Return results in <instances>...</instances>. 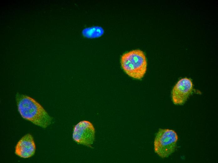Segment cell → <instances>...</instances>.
Segmentation results:
<instances>
[{"instance_id":"cell-1","label":"cell","mask_w":218,"mask_h":163,"mask_svg":"<svg viewBox=\"0 0 218 163\" xmlns=\"http://www.w3.org/2000/svg\"><path fill=\"white\" fill-rule=\"evenodd\" d=\"M15 99L18 111L23 118L43 128L51 124L52 118L34 99L18 92Z\"/></svg>"},{"instance_id":"cell-2","label":"cell","mask_w":218,"mask_h":163,"mask_svg":"<svg viewBox=\"0 0 218 163\" xmlns=\"http://www.w3.org/2000/svg\"><path fill=\"white\" fill-rule=\"evenodd\" d=\"M121 67L129 76L140 80L145 75L147 69V61L144 53L136 49L123 54L121 58Z\"/></svg>"},{"instance_id":"cell-3","label":"cell","mask_w":218,"mask_h":163,"mask_svg":"<svg viewBox=\"0 0 218 163\" xmlns=\"http://www.w3.org/2000/svg\"><path fill=\"white\" fill-rule=\"evenodd\" d=\"M178 140L177 134L174 131L159 129L154 141L155 152L162 158L168 157L175 151Z\"/></svg>"},{"instance_id":"cell-4","label":"cell","mask_w":218,"mask_h":163,"mask_svg":"<svg viewBox=\"0 0 218 163\" xmlns=\"http://www.w3.org/2000/svg\"><path fill=\"white\" fill-rule=\"evenodd\" d=\"M95 134V129L93 124L88 121L83 120L74 126L72 138L78 144L92 148Z\"/></svg>"},{"instance_id":"cell-5","label":"cell","mask_w":218,"mask_h":163,"mask_svg":"<svg viewBox=\"0 0 218 163\" xmlns=\"http://www.w3.org/2000/svg\"><path fill=\"white\" fill-rule=\"evenodd\" d=\"M193 85L191 80L185 77L179 80L173 87L171 92L172 101L176 105H182L192 93Z\"/></svg>"},{"instance_id":"cell-6","label":"cell","mask_w":218,"mask_h":163,"mask_svg":"<svg viewBox=\"0 0 218 163\" xmlns=\"http://www.w3.org/2000/svg\"><path fill=\"white\" fill-rule=\"evenodd\" d=\"M36 146L32 136L28 134L23 136L18 142L15 147V154L24 158L30 157L34 155Z\"/></svg>"},{"instance_id":"cell-7","label":"cell","mask_w":218,"mask_h":163,"mask_svg":"<svg viewBox=\"0 0 218 163\" xmlns=\"http://www.w3.org/2000/svg\"><path fill=\"white\" fill-rule=\"evenodd\" d=\"M103 32V30L102 28L95 26L86 29L83 31V33L85 37L92 38L101 36Z\"/></svg>"}]
</instances>
